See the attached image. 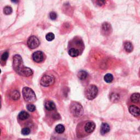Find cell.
I'll return each instance as SVG.
<instances>
[{
    "label": "cell",
    "mask_w": 140,
    "mask_h": 140,
    "mask_svg": "<svg viewBox=\"0 0 140 140\" xmlns=\"http://www.w3.org/2000/svg\"><path fill=\"white\" fill-rule=\"evenodd\" d=\"M25 67L23 66V63L22 57L19 55H15L13 57V69L19 75L22 76L25 70Z\"/></svg>",
    "instance_id": "1"
},
{
    "label": "cell",
    "mask_w": 140,
    "mask_h": 140,
    "mask_svg": "<svg viewBox=\"0 0 140 140\" xmlns=\"http://www.w3.org/2000/svg\"><path fill=\"white\" fill-rule=\"evenodd\" d=\"M124 49H125V51L128 53H131L132 51L134 46L132 44V43L130 42H126L124 44Z\"/></svg>",
    "instance_id": "16"
},
{
    "label": "cell",
    "mask_w": 140,
    "mask_h": 140,
    "mask_svg": "<svg viewBox=\"0 0 140 140\" xmlns=\"http://www.w3.org/2000/svg\"><path fill=\"white\" fill-rule=\"evenodd\" d=\"M110 131V126L108 124L106 123H103L101 126V129H100V132L101 135H105L107 133H108L109 131Z\"/></svg>",
    "instance_id": "11"
},
{
    "label": "cell",
    "mask_w": 140,
    "mask_h": 140,
    "mask_svg": "<svg viewBox=\"0 0 140 140\" xmlns=\"http://www.w3.org/2000/svg\"><path fill=\"white\" fill-rule=\"evenodd\" d=\"M104 80L106 83H111L113 80V77L112 75H111V74H106L104 77Z\"/></svg>",
    "instance_id": "20"
},
{
    "label": "cell",
    "mask_w": 140,
    "mask_h": 140,
    "mask_svg": "<svg viewBox=\"0 0 140 140\" xmlns=\"http://www.w3.org/2000/svg\"><path fill=\"white\" fill-rule=\"evenodd\" d=\"M130 101L134 103L140 102V94L139 93H134L130 96Z\"/></svg>",
    "instance_id": "13"
},
{
    "label": "cell",
    "mask_w": 140,
    "mask_h": 140,
    "mask_svg": "<svg viewBox=\"0 0 140 140\" xmlns=\"http://www.w3.org/2000/svg\"><path fill=\"white\" fill-rule=\"evenodd\" d=\"M102 26V31L105 33V35L108 34L110 33V31L111 30V26L110 24H108L107 23H105L103 24Z\"/></svg>",
    "instance_id": "15"
},
{
    "label": "cell",
    "mask_w": 140,
    "mask_h": 140,
    "mask_svg": "<svg viewBox=\"0 0 140 140\" xmlns=\"http://www.w3.org/2000/svg\"><path fill=\"white\" fill-rule=\"evenodd\" d=\"M28 45L31 49H34L37 48L40 44V42L38 38L35 36H31L28 40Z\"/></svg>",
    "instance_id": "8"
},
{
    "label": "cell",
    "mask_w": 140,
    "mask_h": 140,
    "mask_svg": "<svg viewBox=\"0 0 140 140\" xmlns=\"http://www.w3.org/2000/svg\"><path fill=\"white\" fill-rule=\"evenodd\" d=\"M77 76L79 79L84 80L86 78V77L88 76V73L84 70H81L78 72Z\"/></svg>",
    "instance_id": "17"
},
{
    "label": "cell",
    "mask_w": 140,
    "mask_h": 140,
    "mask_svg": "<svg viewBox=\"0 0 140 140\" xmlns=\"http://www.w3.org/2000/svg\"><path fill=\"white\" fill-rule=\"evenodd\" d=\"M33 60L37 63L42 62L44 59V56L43 53L41 51H37L32 55Z\"/></svg>",
    "instance_id": "9"
},
{
    "label": "cell",
    "mask_w": 140,
    "mask_h": 140,
    "mask_svg": "<svg viewBox=\"0 0 140 140\" xmlns=\"http://www.w3.org/2000/svg\"><path fill=\"white\" fill-rule=\"evenodd\" d=\"M8 56L9 54L8 52H4L1 56V60L3 61H6L8 58Z\"/></svg>",
    "instance_id": "26"
},
{
    "label": "cell",
    "mask_w": 140,
    "mask_h": 140,
    "mask_svg": "<svg viewBox=\"0 0 140 140\" xmlns=\"http://www.w3.org/2000/svg\"><path fill=\"white\" fill-rule=\"evenodd\" d=\"M12 2L14 3H18L19 1V0H11Z\"/></svg>",
    "instance_id": "29"
},
{
    "label": "cell",
    "mask_w": 140,
    "mask_h": 140,
    "mask_svg": "<svg viewBox=\"0 0 140 140\" xmlns=\"http://www.w3.org/2000/svg\"><path fill=\"white\" fill-rule=\"evenodd\" d=\"M23 95L24 100L30 103H33L36 100V96L34 90L29 87H24L23 89Z\"/></svg>",
    "instance_id": "2"
},
{
    "label": "cell",
    "mask_w": 140,
    "mask_h": 140,
    "mask_svg": "<svg viewBox=\"0 0 140 140\" xmlns=\"http://www.w3.org/2000/svg\"><path fill=\"white\" fill-rule=\"evenodd\" d=\"M45 38L48 41H52L55 38V36L54 34L49 32L48 34H46L45 36Z\"/></svg>",
    "instance_id": "22"
},
{
    "label": "cell",
    "mask_w": 140,
    "mask_h": 140,
    "mask_svg": "<svg viewBox=\"0 0 140 140\" xmlns=\"http://www.w3.org/2000/svg\"><path fill=\"white\" fill-rule=\"evenodd\" d=\"M138 130L140 131V126L139 127V128H138Z\"/></svg>",
    "instance_id": "30"
},
{
    "label": "cell",
    "mask_w": 140,
    "mask_h": 140,
    "mask_svg": "<svg viewBox=\"0 0 140 140\" xmlns=\"http://www.w3.org/2000/svg\"><path fill=\"white\" fill-rule=\"evenodd\" d=\"M29 117H30L29 114L25 111H22L21 112H20L18 115L19 119L22 121L26 120V119H28Z\"/></svg>",
    "instance_id": "14"
},
{
    "label": "cell",
    "mask_w": 140,
    "mask_h": 140,
    "mask_svg": "<svg viewBox=\"0 0 140 140\" xmlns=\"http://www.w3.org/2000/svg\"><path fill=\"white\" fill-rule=\"evenodd\" d=\"M81 51H80L79 49H78L76 48L72 47L70 48L69 50V54L71 57H77L79 56Z\"/></svg>",
    "instance_id": "12"
},
{
    "label": "cell",
    "mask_w": 140,
    "mask_h": 140,
    "mask_svg": "<svg viewBox=\"0 0 140 140\" xmlns=\"http://www.w3.org/2000/svg\"><path fill=\"white\" fill-rule=\"evenodd\" d=\"M70 112L75 117H79L83 114V108L80 103L73 102L70 107Z\"/></svg>",
    "instance_id": "3"
},
{
    "label": "cell",
    "mask_w": 140,
    "mask_h": 140,
    "mask_svg": "<svg viewBox=\"0 0 140 140\" xmlns=\"http://www.w3.org/2000/svg\"><path fill=\"white\" fill-rule=\"evenodd\" d=\"M26 108L28 109V110L31 112H33L36 110L35 106L33 104H31V103H30V104H28L26 106Z\"/></svg>",
    "instance_id": "23"
},
{
    "label": "cell",
    "mask_w": 140,
    "mask_h": 140,
    "mask_svg": "<svg viewBox=\"0 0 140 140\" xmlns=\"http://www.w3.org/2000/svg\"><path fill=\"white\" fill-rule=\"evenodd\" d=\"M98 94V89L96 86L90 85L85 90V96L87 99L92 100L96 97Z\"/></svg>",
    "instance_id": "4"
},
{
    "label": "cell",
    "mask_w": 140,
    "mask_h": 140,
    "mask_svg": "<svg viewBox=\"0 0 140 140\" xmlns=\"http://www.w3.org/2000/svg\"><path fill=\"white\" fill-rule=\"evenodd\" d=\"M55 131L58 134H62L65 131V127L63 125L59 124L55 128Z\"/></svg>",
    "instance_id": "19"
},
{
    "label": "cell",
    "mask_w": 140,
    "mask_h": 140,
    "mask_svg": "<svg viewBox=\"0 0 140 140\" xmlns=\"http://www.w3.org/2000/svg\"><path fill=\"white\" fill-rule=\"evenodd\" d=\"M13 12V10L11 7L9 6H6V7H4L3 9V12L6 15H9L11 14Z\"/></svg>",
    "instance_id": "21"
},
{
    "label": "cell",
    "mask_w": 140,
    "mask_h": 140,
    "mask_svg": "<svg viewBox=\"0 0 140 140\" xmlns=\"http://www.w3.org/2000/svg\"><path fill=\"white\" fill-rule=\"evenodd\" d=\"M83 127L84 128V135L91 134L95 129V124L94 122L86 121L83 122Z\"/></svg>",
    "instance_id": "7"
},
{
    "label": "cell",
    "mask_w": 140,
    "mask_h": 140,
    "mask_svg": "<svg viewBox=\"0 0 140 140\" xmlns=\"http://www.w3.org/2000/svg\"><path fill=\"white\" fill-rule=\"evenodd\" d=\"M140 102L134 103L129 106V111L131 115L136 118H140Z\"/></svg>",
    "instance_id": "6"
},
{
    "label": "cell",
    "mask_w": 140,
    "mask_h": 140,
    "mask_svg": "<svg viewBox=\"0 0 140 140\" xmlns=\"http://www.w3.org/2000/svg\"><path fill=\"white\" fill-rule=\"evenodd\" d=\"M44 107L46 110L48 111H53L56 108V106L55 105V103L52 101L50 100L46 101L45 102Z\"/></svg>",
    "instance_id": "10"
},
{
    "label": "cell",
    "mask_w": 140,
    "mask_h": 140,
    "mask_svg": "<svg viewBox=\"0 0 140 140\" xmlns=\"http://www.w3.org/2000/svg\"><path fill=\"white\" fill-rule=\"evenodd\" d=\"M55 82V78L52 75H44L41 79L40 83L43 86H49Z\"/></svg>",
    "instance_id": "5"
},
{
    "label": "cell",
    "mask_w": 140,
    "mask_h": 140,
    "mask_svg": "<svg viewBox=\"0 0 140 140\" xmlns=\"http://www.w3.org/2000/svg\"><path fill=\"white\" fill-rule=\"evenodd\" d=\"M106 2V0H98L97 3L99 6H101L102 4H103Z\"/></svg>",
    "instance_id": "28"
},
{
    "label": "cell",
    "mask_w": 140,
    "mask_h": 140,
    "mask_svg": "<svg viewBox=\"0 0 140 140\" xmlns=\"http://www.w3.org/2000/svg\"><path fill=\"white\" fill-rule=\"evenodd\" d=\"M119 95L116 94V93H113L111 96V100L112 101H118L119 100Z\"/></svg>",
    "instance_id": "24"
},
{
    "label": "cell",
    "mask_w": 140,
    "mask_h": 140,
    "mask_svg": "<svg viewBox=\"0 0 140 140\" xmlns=\"http://www.w3.org/2000/svg\"><path fill=\"white\" fill-rule=\"evenodd\" d=\"M30 133V130L28 128H24L22 129V134L23 135H28Z\"/></svg>",
    "instance_id": "25"
},
{
    "label": "cell",
    "mask_w": 140,
    "mask_h": 140,
    "mask_svg": "<svg viewBox=\"0 0 140 140\" xmlns=\"http://www.w3.org/2000/svg\"><path fill=\"white\" fill-rule=\"evenodd\" d=\"M20 96V94L19 92L17 90L13 91V92H11V97L13 100H15V101L19 100Z\"/></svg>",
    "instance_id": "18"
},
{
    "label": "cell",
    "mask_w": 140,
    "mask_h": 140,
    "mask_svg": "<svg viewBox=\"0 0 140 140\" xmlns=\"http://www.w3.org/2000/svg\"><path fill=\"white\" fill-rule=\"evenodd\" d=\"M49 17H50V18L51 20H54L57 18V14H56V13L55 12H52L50 13V14H49Z\"/></svg>",
    "instance_id": "27"
}]
</instances>
